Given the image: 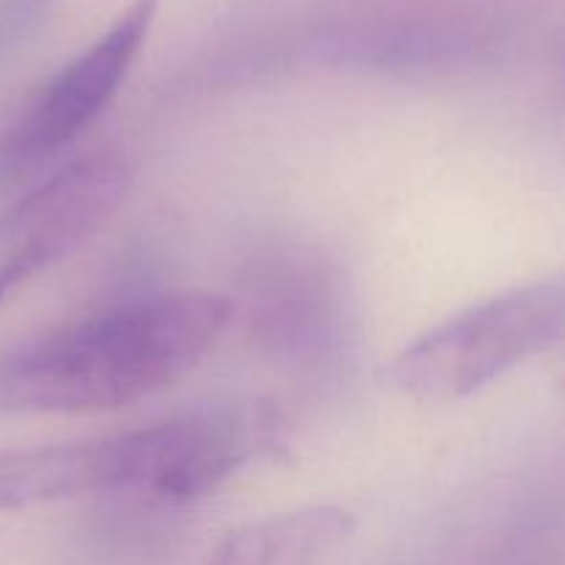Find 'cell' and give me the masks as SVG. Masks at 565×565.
<instances>
[{"mask_svg":"<svg viewBox=\"0 0 565 565\" xmlns=\"http://www.w3.org/2000/svg\"><path fill=\"white\" fill-rule=\"evenodd\" d=\"M132 166L116 149L86 154L0 213V303L97 235L125 204Z\"/></svg>","mask_w":565,"mask_h":565,"instance_id":"obj_5","label":"cell"},{"mask_svg":"<svg viewBox=\"0 0 565 565\" xmlns=\"http://www.w3.org/2000/svg\"><path fill=\"white\" fill-rule=\"evenodd\" d=\"M158 17V0H132L86 50L28 94L0 130V185L39 169L108 110L136 66Z\"/></svg>","mask_w":565,"mask_h":565,"instance_id":"obj_4","label":"cell"},{"mask_svg":"<svg viewBox=\"0 0 565 565\" xmlns=\"http://www.w3.org/2000/svg\"><path fill=\"white\" fill-rule=\"evenodd\" d=\"M563 329V276H546L425 331L392 359L386 379L414 401L456 403L561 345Z\"/></svg>","mask_w":565,"mask_h":565,"instance_id":"obj_3","label":"cell"},{"mask_svg":"<svg viewBox=\"0 0 565 565\" xmlns=\"http://www.w3.org/2000/svg\"><path fill=\"white\" fill-rule=\"evenodd\" d=\"M356 530L342 505H307L226 535L207 565H323Z\"/></svg>","mask_w":565,"mask_h":565,"instance_id":"obj_6","label":"cell"},{"mask_svg":"<svg viewBox=\"0 0 565 565\" xmlns=\"http://www.w3.org/2000/svg\"><path fill=\"white\" fill-rule=\"evenodd\" d=\"M246 456V425L226 414L0 450V513L116 489L191 500L224 483Z\"/></svg>","mask_w":565,"mask_h":565,"instance_id":"obj_2","label":"cell"},{"mask_svg":"<svg viewBox=\"0 0 565 565\" xmlns=\"http://www.w3.org/2000/svg\"><path fill=\"white\" fill-rule=\"evenodd\" d=\"M47 0H0V47L20 36Z\"/></svg>","mask_w":565,"mask_h":565,"instance_id":"obj_7","label":"cell"},{"mask_svg":"<svg viewBox=\"0 0 565 565\" xmlns=\"http://www.w3.org/2000/svg\"><path fill=\"white\" fill-rule=\"evenodd\" d=\"M207 290L132 298L31 337L0 356V414H92L130 406L191 373L232 320Z\"/></svg>","mask_w":565,"mask_h":565,"instance_id":"obj_1","label":"cell"}]
</instances>
